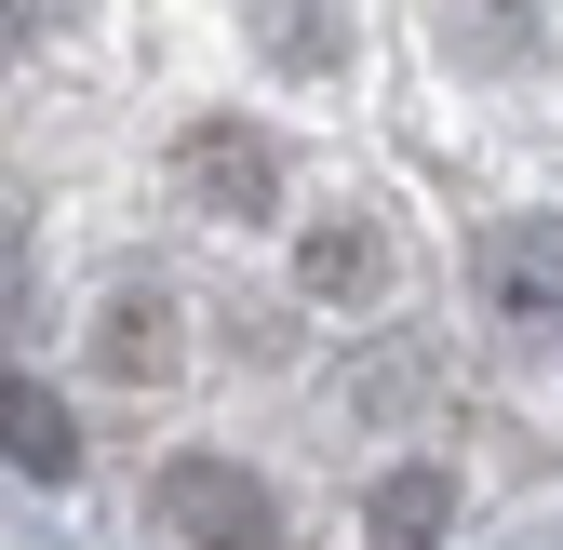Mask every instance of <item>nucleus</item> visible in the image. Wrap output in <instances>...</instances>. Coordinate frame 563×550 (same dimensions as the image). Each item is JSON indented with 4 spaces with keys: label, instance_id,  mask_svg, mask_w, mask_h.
<instances>
[{
    "label": "nucleus",
    "instance_id": "1",
    "mask_svg": "<svg viewBox=\"0 0 563 550\" xmlns=\"http://www.w3.org/2000/svg\"><path fill=\"white\" fill-rule=\"evenodd\" d=\"M148 537H175V550H282V497L229 443H175L148 470Z\"/></svg>",
    "mask_w": 563,
    "mask_h": 550
},
{
    "label": "nucleus",
    "instance_id": "2",
    "mask_svg": "<svg viewBox=\"0 0 563 550\" xmlns=\"http://www.w3.org/2000/svg\"><path fill=\"white\" fill-rule=\"evenodd\" d=\"M175 201H188V216H216V229L282 216V134H268V121H242V108L175 121Z\"/></svg>",
    "mask_w": 563,
    "mask_h": 550
},
{
    "label": "nucleus",
    "instance_id": "3",
    "mask_svg": "<svg viewBox=\"0 0 563 550\" xmlns=\"http://www.w3.org/2000/svg\"><path fill=\"white\" fill-rule=\"evenodd\" d=\"M81 363H95L108 389H175V376H188V296H175V283H108V296L81 309Z\"/></svg>",
    "mask_w": 563,
    "mask_h": 550
},
{
    "label": "nucleus",
    "instance_id": "4",
    "mask_svg": "<svg viewBox=\"0 0 563 550\" xmlns=\"http://www.w3.org/2000/svg\"><path fill=\"white\" fill-rule=\"evenodd\" d=\"M470 296H483V322L550 336L563 322V216H497L470 242Z\"/></svg>",
    "mask_w": 563,
    "mask_h": 550
},
{
    "label": "nucleus",
    "instance_id": "5",
    "mask_svg": "<svg viewBox=\"0 0 563 550\" xmlns=\"http://www.w3.org/2000/svg\"><path fill=\"white\" fill-rule=\"evenodd\" d=\"M389 283H402V242H389V216H363V201H335V216H309L296 229V296L309 309H389Z\"/></svg>",
    "mask_w": 563,
    "mask_h": 550
},
{
    "label": "nucleus",
    "instance_id": "6",
    "mask_svg": "<svg viewBox=\"0 0 563 550\" xmlns=\"http://www.w3.org/2000/svg\"><path fill=\"white\" fill-rule=\"evenodd\" d=\"M363 524H376V550H443V537H456V470H443V457H402V470H376Z\"/></svg>",
    "mask_w": 563,
    "mask_h": 550
},
{
    "label": "nucleus",
    "instance_id": "7",
    "mask_svg": "<svg viewBox=\"0 0 563 550\" xmlns=\"http://www.w3.org/2000/svg\"><path fill=\"white\" fill-rule=\"evenodd\" d=\"M0 457H14L27 484H67V470H81V430H67V403L27 363H0Z\"/></svg>",
    "mask_w": 563,
    "mask_h": 550
},
{
    "label": "nucleus",
    "instance_id": "8",
    "mask_svg": "<svg viewBox=\"0 0 563 550\" xmlns=\"http://www.w3.org/2000/svg\"><path fill=\"white\" fill-rule=\"evenodd\" d=\"M255 28H268V67H296V81H322V67L349 54V41H335V0H268Z\"/></svg>",
    "mask_w": 563,
    "mask_h": 550
},
{
    "label": "nucleus",
    "instance_id": "9",
    "mask_svg": "<svg viewBox=\"0 0 563 550\" xmlns=\"http://www.w3.org/2000/svg\"><path fill=\"white\" fill-rule=\"evenodd\" d=\"M54 28H67V0H0V41H14V54H27V41H54Z\"/></svg>",
    "mask_w": 563,
    "mask_h": 550
},
{
    "label": "nucleus",
    "instance_id": "10",
    "mask_svg": "<svg viewBox=\"0 0 563 550\" xmlns=\"http://www.w3.org/2000/svg\"><path fill=\"white\" fill-rule=\"evenodd\" d=\"M14 296H27V229L0 216V309H14Z\"/></svg>",
    "mask_w": 563,
    "mask_h": 550
},
{
    "label": "nucleus",
    "instance_id": "11",
    "mask_svg": "<svg viewBox=\"0 0 563 550\" xmlns=\"http://www.w3.org/2000/svg\"><path fill=\"white\" fill-rule=\"evenodd\" d=\"M0 67H14V41H0Z\"/></svg>",
    "mask_w": 563,
    "mask_h": 550
}]
</instances>
